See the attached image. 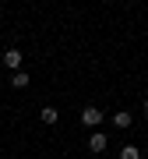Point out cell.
I'll use <instances>...</instances> for the list:
<instances>
[{
    "label": "cell",
    "mask_w": 148,
    "mask_h": 159,
    "mask_svg": "<svg viewBox=\"0 0 148 159\" xmlns=\"http://www.w3.org/2000/svg\"><path fill=\"white\" fill-rule=\"evenodd\" d=\"M81 124L92 127V131H99V124H102V110H99V106H85V110H81Z\"/></svg>",
    "instance_id": "obj_1"
},
{
    "label": "cell",
    "mask_w": 148,
    "mask_h": 159,
    "mask_svg": "<svg viewBox=\"0 0 148 159\" xmlns=\"http://www.w3.org/2000/svg\"><path fill=\"white\" fill-rule=\"evenodd\" d=\"M21 50H18V46H11V50H4V67H11V74L14 71H21Z\"/></svg>",
    "instance_id": "obj_2"
},
{
    "label": "cell",
    "mask_w": 148,
    "mask_h": 159,
    "mask_svg": "<svg viewBox=\"0 0 148 159\" xmlns=\"http://www.w3.org/2000/svg\"><path fill=\"white\" fill-rule=\"evenodd\" d=\"M106 145H109V138L102 134V131H92V134H88V152H106Z\"/></svg>",
    "instance_id": "obj_3"
},
{
    "label": "cell",
    "mask_w": 148,
    "mask_h": 159,
    "mask_svg": "<svg viewBox=\"0 0 148 159\" xmlns=\"http://www.w3.org/2000/svg\"><path fill=\"white\" fill-rule=\"evenodd\" d=\"M39 120H42V124H50V127H53V124L60 120V110H57V106H42V110H39Z\"/></svg>",
    "instance_id": "obj_4"
},
{
    "label": "cell",
    "mask_w": 148,
    "mask_h": 159,
    "mask_svg": "<svg viewBox=\"0 0 148 159\" xmlns=\"http://www.w3.org/2000/svg\"><path fill=\"white\" fill-rule=\"evenodd\" d=\"M131 120H134V117L127 113V110H120V113H113V124H116L120 131H127V127H131Z\"/></svg>",
    "instance_id": "obj_5"
},
{
    "label": "cell",
    "mask_w": 148,
    "mask_h": 159,
    "mask_svg": "<svg viewBox=\"0 0 148 159\" xmlns=\"http://www.w3.org/2000/svg\"><path fill=\"white\" fill-rule=\"evenodd\" d=\"M28 81H32V78H28L25 71H14V74H11V85H14V89H28Z\"/></svg>",
    "instance_id": "obj_6"
},
{
    "label": "cell",
    "mask_w": 148,
    "mask_h": 159,
    "mask_svg": "<svg viewBox=\"0 0 148 159\" xmlns=\"http://www.w3.org/2000/svg\"><path fill=\"white\" fill-rule=\"evenodd\" d=\"M120 159H141V148L137 145H124L120 148Z\"/></svg>",
    "instance_id": "obj_7"
},
{
    "label": "cell",
    "mask_w": 148,
    "mask_h": 159,
    "mask_svg": "<svg viewBox=\"0 0 148 159\" xmlns=\"http://www.w3.org/2000/svg\"><path fill=\"white\" fill-rule=\"evenodd\" d=\"M145 113H148V99H145Z\"/></svg>",
    "instance_id": "obj_8"
}]
</instances>
